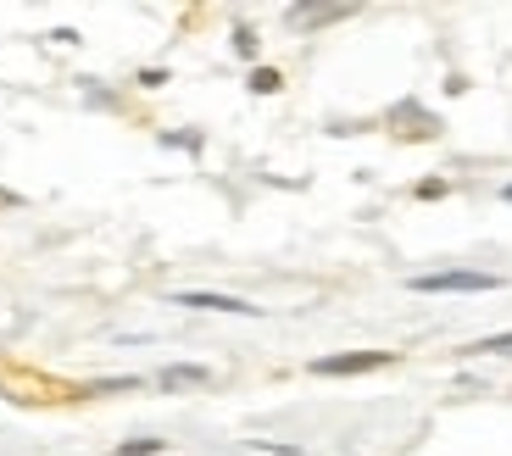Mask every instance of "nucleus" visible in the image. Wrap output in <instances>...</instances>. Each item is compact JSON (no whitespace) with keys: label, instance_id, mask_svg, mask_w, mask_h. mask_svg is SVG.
Returning a JSON list of instances; mask_svg holds the SVG:
<instances>
[{"label":"nucleus","instance_id":"11","mask_svg":"<svg viewBox=\"0 0 512 456\" xmlns=\"http://www.w3.org/2000/svg\"><path fill=\"white\" fill-rule=\"evenodd\" d=\"M256 51H262V39H256V28H245V23H240V28H234V56H245V62H251Z\"/></svg>","mask_w":512,"mask_h":456},{"label":"nucleus","instance_id":"13","mask_svg":"<svg viewBox=\"0 0 512 456\" xmlns=\"http://www.w3.org/2000/svg\"><path fill=\"white\" fill-rule=\"evenodd\" d=\"M256 451H273V456H301V445H279V440H251Z\"/></svg>","mask_w":512,"mask_h":456},{"label":"nucleus","instance_id":"6","mask_svg":"<svg viewBox=\"0 0 512 456\" xmlns=\"http://www.w3.org/2000/svg\"><path fill=\"white\" fill-rule=\"evenodd\" d=\"M340 17H351V6H290L295 28H329V23H340Z\"/></svg>","mask_w":512,"mask_h":456},{"label":"nucleus","instance_id":"9","mask_svg":"<svg viewBox=\"0 0 512 456\" xmlns=\"http://www.w3.org/2000/svg\"><path fill=\"white\" fill-rule=\"evenodd\" d=\"M156 451H167V440H156V434H140V440H123L112 456H156Z\"/></svg>","mask_w":512,"mask_h":456},{"label":"nucleus","instance_id":"12","mask_svg":"<svg viewBox=\"0 0 512 456\" xmlns=\"http://www.w3.org/2000/svg\"><path fill=\"white\" fill-rule=\"evenodd\" d=\"M167 151H201V134H162Z\"/></svg>","mask_w":512,"mask_h":456},{"label":"nucleus","instance_id":"14","mask_svg":"<svg viewBox=\"0 0 512 456\" xmlns=\"http://www.w3.org/2000/svg\"><path fill=\"white\" fill-rule=\"evenodd\" d=\"M418 195H423V201H440V195H446V178H423Z\"/></svg>","mask_w":512,"mask_h":456},{"label":"nucleus","instance_id":"3","mask_svg":"<svg viewBox=\"0 0 512 456\" xmlns=\"http://www.w3.org/2000/svg\"><path fill=\"white\" fill-rule=\"evenodd\" d=\"M167 306H190V312H223V317H262V306L240 301V295H218V290H173Z\"/></svg>","mask_w":512,"mask_h":456},{"label":"nucleus","instance_id":"4","mask_svg":"<svg viewBox=\"0 0 512 456\" xmlns=\"http://www.w3.org/2000/svg\"><path fill=\"white\" fill-rule=\"evenodd\" d=\"M384 123H412V128H407V140H435V134H440V117H435V112H423L418 101L390 106V117H384Z\"/></svg>","mask_w":512,"mask_h":456},{"label":"nucleus","instance_id":"2","mask_svg":"<svg viewBox=\"0 0 512 456\" xmlns=\"http://www.w3.org/2000/svg\"><path fill=\"white\" fill-rule=\"evenodd\" d=\"M396 351H340V356H312L307 373L318 379H357V373H373V368H390Z\"/></svg>","mask_w":512,"mask_h":456},{"label":"nucleus","instance_id":"10","mask_svg":"<svg viewBox=\"0 0 512 456\" xmlns=\"http://www.w3.org/2000/svg\"><path fill=\"white\" fill-rule=\"evenodd\" d=\"M279 89H284L279 67H256L251 73V95H279Z\"/></svg>","mask_w":512,"mask_h":456},{"label":"nucleus","instance_id":"16","mask_svg":"<svg viewBox=\"0 0 512 456\" xmlns=\"http://www.w3.org/2000/svg\"><path fill=\"white\" fill-rule=\"evenodd\" d=\"M501 201H512V184H507V190H501Z\"/></svg>","mask_w":512,"mask_h":456},{"label":"nucleus","instance_id":"5","mask_svg":"<svg viewBox=\"0 0 512 456\" xmlns=\"http://www.w3.org/2000/svg\"><path fill=\"white\" fill-rule=\"evenodd\" d=\"M201 384H212V368H201V362H167L156 373V390H201Z\"/></svg>","mask_w":512,"mask_h":456},{"label":"nucleus","instance_id":"15","mask_svg":"<svg viewBox=\"0 0 512 456\" xmlns=\"http://www.w3.org/2000/svg\"><path fill=\"white\" fill-rule=\"evenodd\" d=\"M134 84H140V89H162V84H167V73H162V67H145V73L134 78Z\"/></svg>","mask_w":512,"mask_h":456},{"label":"nucleus","instance_id":"8","mask_svg":"<svg viewBox=\"0 0 512 456\" xmlns=\"http://www.w3.org/2000/svg\"><path fill=\"white\" fill-rule=\"evenodd\" d=\"M468 356H507V362H512V329L507 334H490V340H474V345H468Z\"/></svg>","mask_w":512,"mask_h":456},{"label":"nucleus","instance_id":"7","mask_svg":"<svg viewBox=\"0 0 512 456\" xmlns=\"http://www.w3.org/2000/svg\"><path fill=\"white\" fill-rule=\"evenodd\" d=\"M128 390H145L140 373H117V379H95L90 395H128Z\"/></svg>","mask_w":512,"mask_h":456},{"label":"nucleus","instance_id":"1","mask_svg":"<svg viewBox=\"0 0 512 456\" xmlns=\"http://www.w3.org/2000/svg\"><path fill=\"white\" fill-rule=\"evenodd\" d=\"M418 295H490L501 290V273H485V267H440V273H418V279H407Z\"/></svg>","mask_w":512,"mask_h":456}]
</instances>
